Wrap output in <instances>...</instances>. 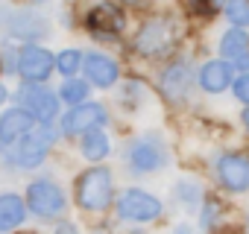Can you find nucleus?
Masks as SVG:
<instances>
[{"mask_svg": "<svg viewBox=\"0 0 249 234\" xmlns=\"http://www.w3.org/2000/svg\"><path fill=\"white\" fill-rule=\"evenodd\" d=\"M246 234H249V219H246Z\"/></svg>", "mask_w": 249, "mask_h": 234, "instance_id": "nucleus-34", "label": "nucleus"}, {"mask_svg": "<svg viewBox=\"0 0 249 234\" xmlns=\"http://www.w3.org/2000/svg\"><path fill=\"white\" fill-rule=\"evenodd\" d=\"M88 94H91L88 79H76V76H65V85L59 88V100H62V102H68V105L88 102Z\"/></svg>", "mask_w": 249, "mask_h": 234, "instance_id": "nucleus-21", "label": "nucleus"}, {"mask_svg": "<svg viewBox=\"0 0 249 234\" xmlns=\"http://www.w3.org/2000/svg\"><path fill=\"white\" fill-rule=\"evenodd\" d=\"M173 234H191V225L188 222H182V225H176V231Z\"/></svg>", "mask_w": 249, "mask_h": 234, "instance_id": "nucleus-30", "label": "nucleus"}, {"mask_svg": "<svg viewBox=\"0 0 249 234\" xmlns=\"http://www.w3.org/2000/svg\"><path fill=\"white\" fill-rule=\"evenodd\" d=\"M196 79H199V88L205 94H220V91L231 88V82H234V65L226 62V59H211V62H205L199 67Z\"/></svg>", "mask_w": 249, "mask_h": 234, "instance_id": "nucleus-14", "label": "nucleus"}, {"mask_svg": "<svg viewBox=\"0 0 249 234\" xmlns=\"http://www.w3.org/2000/svg\"><path fill=\"white\" fill-rule=\"evenodd\" d=\"M161 211H164L161 199L153 196V193L144 190V187H129V190H123V193L114 199V214H117V219L132 222V225H147V222L159 219Z\"/></svg>", "mask_w": 249, "mask_h": 234, "instance_id": "nucleus-3", "label": "nucleus"}, {"mask_svg": "<svg viewBox=\"0 0 249 234\" xmlns=\"http://www.w3.org/2000/svg\"><path fill=\"white\" fill-rule=\"evenodd\" d=\"M231 91H234V97H237L240 102H246V105H249V73L237 76V79L231 82Z\"/></svg>", "mask_w": 249, "mask_h": 234, "instance_id": "nucleus-27", "label": "nucleus"}, {"mask_svg": "<svg viewBox=\"0 0 249 234\" xmlns=\"http://www.w3.org/2000/svg\"><path fill=\"white\" fill-rule=\"evenodd\" d=\"M173 44V24L167 18H153L147 24H141L138 35H135V53L147 56V59H156V56H164Z\"/></svg>", "mask_w": 249, "mask_h": 234, "instance_id": "nucleus-11", "label": "nucleus"}, {"mask_svg": "<svg viewBox=\"0 0 249 234\" xmlns=\"http://www.w3.org/2000/svg\"><path fill=\"white\" fill-rule=\"evenodd\" d=\"M223 214H226V205H223L220 199H205V202H202V211H199V225H202L205 231H217Z\"/></svg>", "mask_w": 249, "mask_h": 234, "instance_id": "nucleus-22", "label": "nucleus"}, {"mask_svg": "<svg viewBox=\"0 0 249 234\" xmlns=\"http://www.w3.org/2000/svg\"><path fill=\"white\" fill-rule=\"evenodd\" d=\"M82 73L88 79V85H97V88H111L117 79H120V67L111 56L106 53H88L82 56Z\"/></svg>", "mask_w": 249, "mask_h": 234, "instance_id": "nucleus-13", "label": "nucleus"}, {"mask_svg": "<svg viewBox=\"0 0 249 234\" xmlns=\"http://www.w3.org/2000/svg\"><path fill=\"white\" fill-rule=\"evenodd\" d=\"M170 161V152H167V144L156 135H144V138H135L129 147H126V164L135 176H150V173H159L161 167H167Z\"/></svg>", "mask_w": 249, "mask_h": 234, "instance_id": "nucleus-4", "label": "nucleus"}, {"mask_svg": "<svg viewBox=\"0 0 249 234\" xmlns=\"http://www.w3.org/2000/svg\"><path fill=\"white\" fill-rule=\"evenodd\" d=\"M53 141H56L53 126H50V123H36V126L18 141L15 155H12L15 164H18L21 170H36V167H41L44 158H47V152H50V147H53Z\"/></svg>", "mask_w": 249, "mask_h": 234, "instance_id": "nucleus-5", "label": "nucleus"}, {"mask_svg": "<svg viewBox=\"0 0 249 234\" xmlns=\"http://www.w3.org/2000/svg\"><path fill=\"white\" fill-rule=\"evenodd\" d=\"M6 100H9V91H6V85H3V82H0V105H3Z\"/></svg>", "mask_w": 249, "mask_h": 234, "instance_id": "nucleus-29", "label": "nucleus"}, {"mask_svg": "<svg viewBox=\"0 0 249 234\" xmlns=\"http://www.w3.org/2000/svg\"><path fill=\"white\" fill-rule=\"evenodd\" d=\"M217 182L229 193H246L249 190V155L243 152H226L217 158Z\"/></svg>", "mask_w": 249, "mask_h": 234, "instance_id": "nucleus-12", "label": "nucleus"}, {"mask_svg": "<svg viewBox=\"0 0 249 234\" xmlns=\"http://www.w3.org/2000/svg\"><path fill=\"white\" fill-rule=\"evenodd\" d=\"M117 102L126 108V111H138V105L147 102V85L138 82V79H129L120 85V94H117Z\"/></svg>", "mask_w": 249, "mask_h": 234, "instance_id": "nucleus-20", "label": "nucleus"}, {"mask_svg": "<svg viewBox=\"0 0 249 234\" xmlns=\"http://www.w3.org/2000/svg\"><path fill=\"white\" fill-rule=\"evenodd\" d=\"M73 202L85 214H100L114 202V176L108 167L94 164L82 170L73 182Z\"/></svg>", "mask_w": 249, "mask_h": 234, "instance_id": "nucleus-1", "label": "nucleus"}, {"mask_svg": "<svg viewBox=\"0 0 249 234\" xmlns=\"http://www.w3.org/2000/svg\"><path fill=\"white\" fill-rule=\"evenodd\" d=\"M56 67V56L38 44H24L15 59V73H21L24 82H47Z\"/></svg>", "mask_w": 249, "mask_h": 234, "instance_id": "nucleus-10", "label": "nucleus"}, {"mask_svg": "<svg viewBox=\"0 0 249 234\" xmlns=\"http://www.w3.org/2000/svg\"><path fill=\"white\" fill-rule=\"evenodd\" d=\"M126 234H144V231H126Z\"/></svg>", "mask_w": 249, "mask_h": 234, "instance_id": "nucleus-32", "label": "nucleus"}, {"mask_svg": "<svg viewBox=\"0 0 249 234\" xmlns=\"http://www.w3.org/2000/svg\"><path fill=\"white\" fill-rule=\"evenodd\" d=\"M223 12H226L229 24H234V27H240V30L249 27V0H226Z\"/></svg>", "mask_w": 249, "mask_h": 234, "instance_id": "nucleus-25", "label": "nucleus"}, {"mask_svg": "<svg viewBox=\"0 0 249 234\" xmlns=\"http://www.w3.org/2000/svg\"><path fill=\"white\" fill-rule=\"evenodd\" d=\"M191 82H194V65L188 56L170 59L159 73V88H161L167 102H182L191 91Z\"/></svg>", "mask_w": 249, "mask_h": 234, "instance_id": "nucleus-9", "label": "nucleus"}, {"mask_svg": "<svg viewBox=\"0 0 249 234\" xmlns=\"http://www.w3.org/2000/svg\"><path fill=\"white\" fill-rule=\"evenodd\" d=\"M79 152H82L85 161L100 164V161L111 152V141H108V135H106L103 129H88V132L82 135V141H79Z\"/></svg>", "mask_w": 249, "mask_h": 234, "instance_id": "nucleus-18", "label": "nucleus"}, {"mask_svg": "<svg viewBox=\"0 0 249 234\" xmlns=\"http://www.w3.org/2000/svg\"><path fill=\"white\" fill-rule=\"evenodd\" d=\"M33 126H36V117L27 108L15 105V108L3 111L0 114V144H18Z\"/></svg>", "mask_w": 249, "mask_h": 234, "instance_id": "nucleus-16", "label": "nucleus"}, {"mask_svg": "<svg viewBox=\"0 0 249 234\" xmlns=\"http://www.w3.org/2000/svg\"><path fill=\"white\" fill-rule=\"evenodd\" d=\"M53 234H79V228H76V222H71V219H59Z\"/></svg>", "mask_w": 249, "mask_h": 234, "instance_id": "nucleus-28", "label": "nucleus"}, {"mask_svg": "<svg viewBox=\"0 0 249 234\" xmlns=\"http://www.w3.org/2000/svg\"><path fill=\"white\" fill-rule=\"evenodd\" d=\"M0 70H3V56H0Z\"/></svg>", "mask_w": 249, "mask_h": 234, "instance_id": "nucleus-33", "label": "nucleus"}, {"mask_svg": "<svg viewBox=\"0 0 249 234\" xmlns=\"http://www.w3.org/2000/svg\"><path fill=\"white\" fill-rule=\"evenodd\" d=\"M176 199L185 205V208H196L202 202V187L196 182H179L176 184Z\"/></svg>", "mask_w": 249, "mask_h": 234, "instance_id": "nucleus-26", "label": "nucleus"}, {"mask_svg": "<svg viewBox=\"0 0 249 234\" xmlns=\"http://www.w3.org/2000/svg\"><path fill=\"white\" fill-rule=\"evenodd\" d=\"M85 27L94 38L100 41H114L123 27H126V12H123V6L117 3V0H100V3H94L85 15Z\"/></svg>", "mask_w": 249, "mask_h": 234, "instance_id": "nucleus-6", "label": "nucleus"}, {"mask_svg": "<svg viewBox=\"0 0 249 234\" xmlns=\"http://www.w3.org/2000/svg\"><path fill=\"white\" fill-rule=\"evenodd\" d=\"M56 70L62 76H76V70H82V50L79 47H68L56 56Z\"/></svg>", "mask_w": 249, "mask_h": 234, "instance_id": "nucleus-23", "label": "nucleus"}, {"mask_svg": "<svg viewBox=\"0 0 249 234\" xmlns=\"http://www.w3.org/2000/svg\"><path fill=\"white\" fill-rule=\"evenodd\" d=\"M27 214L50 222V219H62V214L68 211V196L65 190L50 182V179H36L27 184Z\"/></svg>", "mask_w": 249, "mask_h": 234, "instance_id": "nucleus-2", "label": "nucleus"}, {"mask_svg": "<svg viewBox=\"0 0 249 234\" xmlns=\"http://www.w3.org/2000/svg\"><path fill=\"white\" fill-rule=\"evenodd\" d=\"M6 30H9L12 38H18V41H24V44L38 41V38H44V35L50 33V30H47V21H44L41 15H36V12H27V9L9 15Z\"/></svg>", "mask_w": 249, "mask_h": 234, "instance_id": "nucleus-15", "label": "nucleus"}, {"mask_svg": "<svg viewBox=\"0 0 249 234\" xmlns=\"http://www.w3.org/2000/svg\"><path fill=\"white\" fill-rule=\"evenodd\" d=\"M59 94L44 88V82H24L18 91V105L27 108L36 123H53L59 120Z\"/></svg>", "mask_w": 249, "mask_h": 234, "instance_id": "nucleus-7", "label": "nucleus"}, {"mask_svg": "<svg viewBox=\"0 0 249 234\" xmlns=\"http://www.w3.org/2000/svg\"><path fill=\"white\" fill-rule=\"evenodd\" d=\"M36 3H41V0H36Z\"/></svg>", "mask_w": 249, "mask_h": 234, "instance_id": "nucleus-35", "label": "nucleus"}, {"mask_svg": "<svg viewBox=\"0 0 249 234\" xmlns=\"http://www.w3.org/2000/svg\"><path fill=\"white\" fill-rule=\"evenodd\" d=\"M185 6L194 18H202V21H211L217 18V12H223L226 0H185Z\"/></svg>", "mask_w": 249, "mask_h": 234, "instance_id": "nucleus-24", "label": "nucleus"}, {"mask_svg": "<svg viewBox=\"0 0 249 234\" xmlns=\"http://www.w3.org/2000/svg\"><path fill=\"white\" fill-rule=\"evenodd\" d=\"M106 123H108V111L100 102H79V105H71L68 114H59V126L65 138L85 135L88 129H103Z\"/></svg>", "mask_w": 249, "mask_h": 234, "instance_id": "nucleus-8", "label": "nucleus"}, {"mask_svg": "<svg viewBox=\"0 0 249 234\" xmlns=\"http://www.w3.org/2000/svg\"><path fill=\"white\" fill-rule=\"evenodd\" d=\"M220 53L226 62H240L243 56H249V35L240 27H231L220 35Z\"/></svg>", "mask_w": 249, "mask_h": 234, "instance_id": "nucleus-19", "label": "nucleus"}, {"mask_svg": "<svg viewBox=\"0 0 249 234\" xmlns=\"http://www.w3.org/2000/svg\"><path fill=\"white\" fill-rule=\"evenodd\" d=\"M27 219V202L18 193H0V234L21 228Z\"/></svg>", "mask_w": 249, "mask_h": 234, "instance_id": "nucleus-17", "label": "nucleus"}, {"mask_svg": "<svg viewBox=\"0 0 249 234\" xmlns=\"http://www.w3.org/2000/svg\"><path fill=\"white\" fill-rule=\"evenodd\" d=\"M240 120H243V126H246V132H249V108H246V111L240 114Z\"/></svg>", "mask_w": 249, "mask_h": 234, "instance_id": "nucleus-31", "label": "nucleus"}]
</instances>
